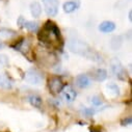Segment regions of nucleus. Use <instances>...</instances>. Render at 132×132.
<instances>
[{
    "label": "nucleus",
    "instance_id": "f257e3e1",
    "mask_svg": "<svg viewBox=\"0 0 132 132\" xmlns=\"http://www.w3.org/2000/svg\"><path fill=\"white\" fill-rule=\"evenodd\" d=\"M39 39L42 42L48 43V44H55L58 43L60 39V31L58 27L51 21H48L44 28L39 34Z\"/></svg>",
    "mask_w": 132,
    "mask_h": 132
},
{
    "label": "nucleus",
    "instance_id": "f03ea898",
    "mask_svg": "<svg viewBox=\"0 0 132 132\" xmlns=\"http://www.w3.org/2000/svg\"><path fill=\"white\" fill-rule=\"evenodd\" d=\"M68 48L73 53L85 55V56L89 57V59H94V56L92 55L93 51L89 49L88 45L83 41H80L77 39H72L68 42Z\"/></svg>",
    "mask_w": 132,
    "mask_h": 132
},
{
    "label": "nucleus",
    "instance_id": "412c9836",
    "mask_svg": "<svg viewBox=\"0 0 132 132\" xmlns=\"http://www.w3.org/2000/svg\"><path fill=\"white\" fill-rule=\"evenodd\" d=\"M130 124H131V118H128L127 120L125 119V120L122 122V125H123V126H126V125H130Z\"/></svg>",
    "mask_w": 132,
    "mask_h": 132
},
{
    "label": "nucleus",
    "instance_id": "4468645a",
    "mask_svg": "<svg viewBox=\"0 0 132 132\" xmlns=\"http://www.w3.org/2000/svg\"><path fill=\"white\" fill-rule=\"evenodd\" d=\"M77 7H78V4L75 1H68V2H65L63 4V11L65 13H68V14L73 13L74 11H76Z\"/></svg>",
    "mask_w": 132,
    "mask_h": 132
},
{
    "label": "nucleus",
    "instance_id": "9d476101",
    "mask_svg": "<svg viewBox=\"0 0 132 132\" xmlns=\"http://www.w3.org/2000/svg\"><path fill=\"white\" fill-rule=\"evenodd\" d=\"M116 29V24L111 21H104L99 25V30L102 32H111Z\"/></svg>",
    "mask_w": 132,
    "mask_h": 132
},
{
    "label": "nucleus",
    "instance_id": "f8f14e48",
    "mask_svg": "<svg viewBox=\"0 0 132 132\" xmlns=\"http://www.w3.org/2000/svg\"><path fill=\"white\" fill-rule=\"evenodd\" d=\"M13 86L12 80L5 75V74H0V87L3 89H10Z\"/></svg>",
    "mask_w": 132,
    "mask_h": 132
},
{
    "label": "nucleus",
    "instance_id": "6ab92c4d",
    "mask_svg": "<svg viewBox=\"0 0 132 132\" xmlns=\"http://www.w3.org/2000/svg\"><path fill=\"white\" fill-rule=\"evenodd\" d=\"M107 88L109 89V90H111V93H113L114 95H119V87H118V85H116V84H108L107 85Z\"/></svg>",
    "mask_w": 132,
    "mask_h": 132
},
{
    "label": "nucleus",
    "instance_id": "5701e85b",
    "mask_svg": "<svg viewBox=\"0 0 132 132\" xmlns=\"http://www.w3.org/2000/svg\"><path fill=\"white\" fill-rule=\"evenodd\" d=\"M3 47H4V44H3V42L1 40H0V49H2Z\"/></svg>",
    "mask_w": 132,
    "mask_h": 132
},
{
    "label": "nucleus",
    "instance_id": "6e6552de",
    "mask_svg": "<svg viewBox=\"0 0 132 132\" xmlns=\"http://www.w3.org/2000/svg\"><path fill=\"white\" fill-rule=\"evenodd\" d=\"M75 82H76V85L80 88H86L88 87L90 84H92V81L89 79V77L85 74H80L76 77L75 79Z\"/></svg>",
    "mask_w": 132,
    "mask_h": 132
},
{
    "label": "nucleus",
    "instance_id": "ddd939ff",
    "mask_svg": "<svg viewBox=\"0 0 132 132\" xmlns=\"http://www.w3.org/2000/svg\"><path fill=\"white\" fill-rule=\"evenodd\" d=\"M28 101H29V103L32 106H35V107L40 108L42 106V98L40 96H38V95H31V96H29Z\"/></svg>",
    "mask_w": 132,
    "mask_h": 132
},
{
    "label": "nucleus",
    "instance_id": "9b49d317",
    "mask_svg": "<svg viewBox=\"0 0 132 132\" xmlns=\"http://www.w3.org/2000/svg\"><path fill=\"white\" fill-rule=\"evenodd\" d=\"M30 13L32 15V17L35 18H39L42 14V6L38 1H34L30 4Z\"/></svg>",
    "mask_w": 132,
    "mask_h": 132
},
{
    "label": "nucleus",
    "instance_id": "39448f33",
    "mask_svg": "<svg viewBox=\"0 0 132 132\" xmlns=\"http://www.w3.org/2000/svg\"><path fill=\"white\" fill-rule=\"evenodd\" d=\"M48 86H49V89L52 94L56 95V94H59L62 88H63V83H62V80L57 77V76H53L51 77L49 80H48Z\"/></svg>",
    "mask_w": 132,
    "mask_h": 132
},
{
    "label": "nucleus",
    "instance_id": "4be33fe9",
    "mask_svg": "<svg viewBox=\"0 0 132 132\" xmlns=\"http://www.w3.org/2000/svg\"><path fill=\"white\" fill-rule=\"evenodd\" d=\"M24 19H23V17H20V19L18 20V24L20 25V26H23V23H24Z\"/></svg>",
    "mask_w": 132,
    "mask_h": 132
},
{
    "label": "nucleus",
    "instance_id": "7ed1b4c3",
    "mask_svg": "<svg viewBox=\"0 0 132 132\" xmlns=\"http://www.w3.org/2000/svg\"><path fill=\"white\" fill-rule=\"evenodd\" d=\"M25 81L29 84H34V85H39L41 84L42 80H43V77L41 75V73L37 70H28L25 74V77H24Z\"/></svg>",
    "mask_w": 132,
    "mask_h": 132
},
{
    "label": "nucleus",
    "instance_id": "1a4fd4ad",
    "mask_svg": "<svg viewBox=\"0 0 132 132\" xmlns=\"http://www.w3.org/2000/svg\"><path fill=\"white\" fill-rule=\"evenodd\" d=\"M93 79L96 80V81H99V82H101V81H104L106 78H107V71L105 69H97L93 72V75H92Z\"/></svg>",
    "mask_w": 132,
    "mask_h": 132
},
{
    "label": "nucleus",
    "instance_id": "0eeeda50",
    "mask_svg": "<svg viewBox=\"0 0 132 132\" xmlns=\"http://www.w3.org/2000/svg\"><path fill=\"white\" fill-rule=\"evenodd\" d=\"M61 92H62L63 100L67 103H73L75 101V99L77 97V93L73 87L67 86V87H64V89H62Z\"/></svg>",
    "mask_w": 132,
    "mask_h": 132
},
{
    "label": "nucleus",
    "instance_id": "423d86ee",
    "mask_svg": "<svg viewBox=\"0 0 132 132\" xmlns=\"http://www.w3.org/2000/svg\"><path fill=\"white\" fill-rule=\"evenodd\" d=\"M110 69H111L112 73H113L116 76H118L119 78H121V79H124V78H125V76H126V75H125V74H126L125 69H124V67L122 65L121 61H120L118 58L111 59V61H110Z\"/></svg>",
    "mask_w": 132,
    "mask_h": 132
},
{
    "label": "nucleus",
    "instance_id": "a211bd4d",
    "mask_svg": "<svg viewBox=\"0 0 132 132\" xmlns=\"http://www.w3.org/2000/svg\"><path fill=\"white\" fill-rule=\"evenodd\" d=\"M92 103H93V105H95V106H99V105L102 104V100H101L100 97L94 96V97L92 98Z\"/></svg>",
    "mask_w": 132,
    "mask_h": 132
},
{
    "label": "nucleus",
    "instance_id": "dca6fc26",
    "mask_svg": "<svg viewBox=\"0 0 132 132\" xmlns=\"http://www.w3.org/2000/svg\"><path fill=\"white\" fill-rule=\"evenodd\" d=\"M23 26L26 29H28L29 31H37L38 28H39L38 23L37 22H34V21H24Z\"/></svg>",
    "mask_w": 132,
    "mask_h": 132
},
{
    "label": "nucleus",
    "instance_id": "aec40b11",
    "mask_svg": "<svg viewBox=\"0 0 132 132\" xmlns=\"http://www.w3.org/2000/svg\"><path fill=\"white\" fill-rule=\"evenodd\" d=\"M82 112H83V114H85L86 117H90V116H93V114L96 112V110L93 109V108H84V109L82 110Z\"/></svg>",
    "mask_w": 132,
    "mask_h": 132
},
{
    "label": "nucleus",
    "instance_id": "2eb2a0df",
    "mask_svg": "<svg viewBox=\"0 0 132 132\" xmlns=\"http://www.w3.org/2000/svg\"><path fill=\"white\" fill-rule=\"evenodd\" d=\"M122 43H123V40L121 37H113L111 39V42L109 43V46L112 50H118L121 47Z\"/></svg>",
    "mask_w": 132,
    "mask_h": 132
},
{
    "label": "nucleus",
    "instance_id": "f3484780",
    "mask_svg": "<svg viewBox=\"0 0 132 132\" xmlns=\"http://www.w3.org/2000/svg\"><path fill=\"white\" fill-rule=\"evenodd\" d=\"M9 64V58L6 55L4 54H0V68L5 67V65Z\"/></svg>",
    "mask_w": 132,
    "mask_h": 132
},
{
    "label": "nucleus",
    "instance_id": "20e7f679",
    "mask_svg": "<svg viewBox=\"0 0 132 132\" xmlns=\"http://www.w3.org/2000/svg\"><path fill=\"white\" fill-rule=\"evenodd\" d=\"M43 3L45 12L49 17H54L57 15L59 7L58 0H43Z\"/></svg>",
    "mask_w": 132,
    "mask_h": 132
}]
</instances>
